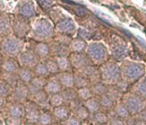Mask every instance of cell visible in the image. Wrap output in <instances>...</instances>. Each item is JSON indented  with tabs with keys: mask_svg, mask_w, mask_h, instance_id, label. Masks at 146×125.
I'll list each match as a JSON object with an SVG mask.
<instances>
[{
	"mask_svg": "<svg viewBox=\"0 0 146 125\" xmlns=\"http://www.w3.org/2000/svg\"><path fill=\"white\" fill-rule=\"evenodd\" d=\"M100 79L109 86H114L122 80L121 68L115 62H105L100 66Z\"/></svg>",
	"mask_w": 146,
	"mask_h": 125,
	"instance_id": "6da1fadb",
	"label": "cell"
},
{
	"mask_svg": "<svg viewBox=\"0 0 146 125\" xmlns=\"http://www.w3.org/2000/svg\"><path fill=\"white\" fill-rule=\"evenodd\" d=\"M122 79L128 83H135L137 80L144 76L145 65L137 62H125L120 66Z\"/></svg>",
	"mask_w": 146,
	"mask_h": 125,
	"instance_id": "7a4b0ae2",
	"label": "cell"
},
{
	"mask_svg": "<svg viewBox=\"0 0 146 125\" xmlns=\"http://www.w3.org/2000/svg\"><path fill=\"white\" fill-rule=\"evenodd\" d=\"M89 58L95 65H101L107 62L109 51L104 44L100 42H91L87 45L86 52Z\"/></svg>",
	"mask_w": 146,
	"mask_h": 125,
	"instance_id": "3957f363",
	"label": "cell"
},
{
	"mask_svg": "<svg viewBox=\"0 0 146 125\" xmlns=\"http://www.w3.org/2000/svg\"><path fill=\"white\" fill-rule=\"evenodd\" d=\"M24 47V42L17 36H7L5 38L1 44L2 53L10 58L16 57L22 53Z\"/></svg>",
	"mask_w": 146,
	"mask_h": 125,
	"instance_id": "277c9868",
	"label": "cell"
},
{
	"mask_svg": "<svg viewBox=\"0 0 146 125\" xmlns=\"http://www.w3.org/2000/svg\"><path fill=\"white\" fill-rule=\"evenodd\" d=\"M31 30L36 39L40 40H45L52 38L54 35L53 24L48 19H39L34 22L31 27Z\"/></svg>",
	"mask_w": 146,
	"mask_h": 125,
	"instance_id": "5b68a950",
	"label": "cell"
},
{
	"mask_svg": "<svg viewBox=\"0 0 146 125\" xmlns=\"http://www.w3.org/2000/svg\"><path fill=\"white\" fill-rule=\"evenodd\" d=\"M123 104L128 109L131 115H136L145 108L146 100L135 93H129L123 96Z\"/></svg>",
	"mask_w": 146,
	"mask_h": 125,
	"instance_id": "8992f818",
	"label": "cell"
},
{
	"mask_svg": "<svg viewBox=\"0 0 146 125\" xmlns=\"http://www.w3.org/2000/svg\"><path fill=\"white\" fill-rule=\"evenodd\" d=\"M12 29L15 36L22 38L26 36L31 30V25L27 18L22 15H18L12 20Z\"/></svg>",
	"mask_w": 146,
	"mask_h": 125,
	"instance_id": "52a82bcc",
	"label": "cell"
},
{
	"mask_svg": "<svg viewBox=\"0 0 146 125\" xmlns=\"http://www.w3.org/2000/svg\"><path fill=\"white\" fill-rule=\"evenodd\" d=\"M19 64L23 68H34L40 62V57L36 55V53L31 50H23L22 53L18 55Z\"/></svg>",
	"mask_w": 146,
	"mask_h": 125,
	"instance_id": "ba28073f",
	"label": "cell"
},
{
	"mask_svg": "<svg viewBox=\"0 0 146 125\" xmlns=\"http://www.w3.org/2000/svg\"><path fill=\"white\" fill-rule=\"evenodd\" d=\"M68 57L73 68L76 69V71H81L87 65L92 64L86 53H70Z\"/></svg>",
	"mask_w": 146,
	"mask_h": 125,
	"instance_id": "9c48e42d",
	"label": "cell"
},
{
	"mask_svg": "<svg viewBox=\"0 0 146 125\" xmlns=\"http://www.w3.org/2000/svg\"><path fill=\"white\" fill-rule=\"evenodd\" d=\"M56 30L63 35H71L76 31V24L72 19H63L56 23Z\"/></svg>",
	"mask_w": 146,
	"mask_h": 125,
	"instance_id": "30bf717a",
	"label": "cell"
},
{
	"mask_svg": "<svg viewBox=\"0 0 146 125\" xmlns=\"http://www.w3.org/2000/svg\"><path fill=\"white\" fill-rule=\"evenodd\" d=\"M80 72L91 81V83L95 82V81L101 80L100 68H98L97 65H95L93 64L87 65L84 69H82Z\"/></svg>",
	"mask_w": 146,
	"mask_h": 125,
	"instance_id": "8fae6325",
	"label": "cell"
},
{
	"mask_svg": "<svg viewBox=\"0 0 146 125\" xmlns=\"http://www.w3.org/2000/svg\"><path fill=\"white\" fill-rule=\"evenodd\" d=\"M30 95L28 88H27V84H25L23 82L18 83L13 89L12 92V96L13 98H14L15 101L17 102H23Z\"/></svg>",
	"mask_w": 146,
	"mask_h": 125,
	"instance_id": "7c38bea8",
	"label": "cell"
},
{
	"mask_svg": "<svg viewBox=\"0 0 146 125\" xmlns=\"http://www.w3.org/2000/svg\"><path fill=\"white\" fill-rule=\"evenodd\" d=\"M17 12L19 15L25 18H31L35 15V6L31 1H23L17 6Z\"/></svg>",
	"mask_w": 146,
	"mask_h": 125,
	"instance_id": "4fadbf2b",
	"label": "cell"
},
{
	"mask_svg": "<svg viewBox=\"0 0 146 125\" xmlns=\"http://www.w3.org/2000/svg\"><path fill=\"white\" fill-rule=\"evenodd\" d=\"M46 80L44 77H34L33 80H31V82H29L27 84V88L31 96H34L35 94H37L38 92H40V90L44 89V87L46 85Z\"/></svg>",
	"mask_w": 146,
	"mask_h": 125,
	"instance_id": "5bb4252c",
	"label": "cell"
},
{
	"mask_svg": "<svg viewBox=\"0 0 146 125\" xmlns=\"http://www.w3.org/2000/svg\"><path fill=\"white\" fill-rule=\"evenodd\" d=\"M63 89H64V88L62 87L58 77L47 80L46 85L44 87V90H45L49 96L60 93L63 90Z\"/></svg>",
	"mask_w": 146,
	"mask_h": 125,
	"instance_id": "9a60e30c",
	"label": "cell"
},
{
	"mask_svg": "<svg viewBox=\"0 0 146 125\" xmlns=\"http://www.w3.org/2000/svg\"><path fill=\"white\" fill-rule=\"evenodd\" d=\"M71 115H72V111L69 106L66 105V104L58 106V107H54L53 109V116L58 121L65 122Z\"/></svg>",
	"mask_w": 146,
	"mask_h": 125,
	"instance_id": "2e32d148",
	"label": "cell"
},
{
	"mask_svg": "<svg viewBox=\"0 0 146 125\" xmlns=\"http://www.w3.org/2000/svg\"><path fill=\"white\" fill-rule=\"evenodd\" d=\"M111 54L116 61H123L128 55L127 47L124 44H117L111 48Z\"/></svg>",
	"mask_w": 146,
	"mask_h": 125,
	"instance_id": "e0dca14e",
	"label": "cell"
},
{
	"mask_svg": "<svg viewBox=\"0 0 146 125\" xmlns=\"http://www.w3.org/2000/svg\"><path fill=\"white\" fill-rule=\"evenodd\" d=\"M58 79L64 89L74 88V73L72 72H61L58 75Z\"/></svg>",
	"mask_w": 146,
	"mask_h": 125,
	"instance_id": "ac0fdd59",
	"label": "cell"
},
{
	"mask_svg": "<svg viewBox=\"0 0 146 125\" xmlns=\"http://www.w3.org/2000/svg\"><path fill=\"white\" fill-rule=\"evenodd\" d=\"M87 45L88 44L85 39H81V38H76V39L71 40L69 47H70L71 53H85Z\"/></svg>",
	"mask_w": 146,
	"mask_h": 125,
	"instance_id": "d6986e66",
	"label": "cell"
},
{
	"mask_svg": "<svg viewBox=\"0 0 146 125\" xmlns=\"http://www.w3.org/2000/svg\"><path fill=\"white\" fill-rule=\"evenodd\" d=\"M91 89L93 93L94 97H101L105 95V94L108 93L110 89V86L107 85L106 83H104L103 81L99 80V81H95V82L91 83Z\"/></svg>",
	"mask_w": 146,
	"mask_h": 125,
	"instance_id": "ffe728a7",
	"label": "cell"
},
{
	"mask_svg": "<svg viewBox=\"0 0 146 125\" xmlns=\"http://www.w3.org/2000/svg\"><path fill=\"white\" fill-rule=\"evenodd\" d=\"M74 88L76 89L91 86V81L80 71H76L74 72Z\"/></svg>",
	"mask_w": 146,
	"mask_h": 125,
	"instance_id": "44dd1931",
	"label": "cell"
},
{
	"mask_svg": "<svg viewBox=\"0 0 146 125\" xmlns=\"http://www.w3.org/2000/svg\"><path fill=\"white\" fill-rule=\"evenodd\" d=\"M133 93L146 100V77H142L135 83L133 88Z\"/></svg>",
	"mask_w": 146,
	"mask_h": 125,
	"instance_id": "7402d4cb",
	"label": "cell"
},
{
	"mask_svg": "<svg viewBox=\"0 0 146 125\" xmlns=\"http://www.w3.org/2000/svg\"><path fill=\"white\" fill-rule=\"evenodd\" d=\"M40 114L39 110L33 105H28L25 107V117L29 122H37Z\"/></svg>",
	"mask_w": 146,
	"mask_h": 125,
	"instance_id": "603a6c76",
	"label": "cell"
},
{
	"mask_svg": "<svg viewBox=\"0 0 146 125\" xmlns=\"http://www.w3.org/2000/svg\"><path fill=\"white\" fill-rule=\"evenodd\" d=\"M8 113L11 118L21 119L25 114V107L20 103H15L9 107Z\"/></svg>",
	"mask_w": 146,
	"mask_h": 125,
	"instance_id": "cb8c5ba5",
	"label": "cell"
},
{
	"mask_svg": "<svg viewBox=\"0 0 146 125\" xmlns=\"http://www.w3.org/2000/svg\"><path fill=\"white\" fill-rule=\"evenodd\" d=\"M114 114L120 119H123V120H127L131 116L128 109L126 108V106L123 104V102L117 103L114 106Z\"/></svg>",
	"mask_w": 146,
	"mask_h": 125,
	"instance_id": "d4e9b609",
	"label": "cell"
},
{
	"mask_svg": "<svg viewBox=\"0 0 146 125\" xmlns=\"http://www.w3.org/2000/svg\"><path fill=\"white\" fill-rule=\"evenodd\" d=\"M2 69L4 72L8 73H16L20 70L19 69V64L13 58H8L5 60L2 64Z\"/></svg>",
	"mask_w": 146,
	"mask_h": 125,
	"instance_id": "484cf974",
	"label": "cell"
},
{
	"mask_svg": "<svg viewBox=\"0 0 146 125\" xmlns=\"http://www.w3.org/2000/svg\"><path fill=\"white\" fill-rule=\"evenodd\" d=\"M84 106L91 113V114L99 112L101 108L100 99L98 97H92L86 100V101H84Z\"/></svg>",
	"mask_w": 146,
	"mask_h": 125,
	"instance_id": "4316f807",
	"label": "cell"
},
{
	"mask_svg": "<svg viewBox=\"0 0 146 125\" xmlns=\"http://www.w3.org/2000/svg\"><path fill=\"white\" fill-rule=\"evenodd\" d=\"M12 30V21L9 17L0 15V35H9Z\"/></svg>",
	"mask_w": 146,
	"mask_h": 125,
	"instance_id": "83f0119b",
	"label": "cell"
},
{
	"mask_svg": "<svg viewBox=\"0 0 146 125\" xmlns=\"http://www.w3.org/2000/svg\"><path fill=\"white\" fill-rule=\"evenodd\" d=\"M18 76H19V80H20L22 82L28 84L29 82H31V80H33L35 77V73L34 72H33L29 68H22L18 71Z\"/></svg>",
	"mask_w": 146,
	"mask_h": 125,
	"instance_id": "f1b7e54d",
	"label": "cell"
},
{
	"mask_svg": "<svg viewBox=\"0 0 146 125\" xmlns=\"http://www.w3.org/2000/svg\"><path fill=\"white\" fill-rule=\"evenodd\" d=\"M33 97L34 98V101L36 102V104L39 105L40 106L45 107V106L50 105V104H49V95L44 89L40 90V92H38Z\"/></svg>",
	"mask_w": 146,
	"mask_h": 125,
	"instance_id": "f546056e",
	"label": "cell"
},
{
	"mask_svg": "<svg viewBox=\"0 0 146 125\" xmlns=\"http://www.w3.org/2000/svg\"><path fill=\"white\" fill-rule=\"evenodd\" d=\"M34 52L40 58H46L50 53V47L46 43L39 42L34 47Z\"/></svg>",
	"mask_w": 146,
	"mask_h": 125,
	"instance_id": "4dcf8cb0",
	"label": "cell"
},
{
	"mask_svg": "<svg viewBox=\"0 0 146 125\" xmlns=\"http://www.w3.org/2000/svg\"><path fill=\"white\" fill-rule=\"evenodd\" d=\"M61 94L64 97L66 104H70L72 101L78 97L77 89L75 88H67V89H63Z\"/></svg>",
	"mask_w": 146,
	"mask_h": 125,
	"instance_id": "1f68e13d",
	"label": "cell"
},
{
	"mask_svg": "<svg viewBox=\"0 0 146 125\" xmlns=\"http://www.w3.org/2000/svg\"><path fill=\"white\" fill-rule=\"evenodd\" d=\"M58 65L59 68V71L61 72H71V69L73 68L71 62L69 60L68 56H58L56 57Z\"/></svg>",
	"mask_w": 146,
	"mask_h": 125,
	"instance_id": "d6a6232c",
	"label": "cell"
},
{
	"mask_svg": "<svg viewBox=\"0 0 146 125\" xmlns=\"http://www.w3.org/2000/svg\"><path fill=\"white\" fill-rule=\"evenodd\" d=\"M99 99H100V103L101 107L106 108V109L114 108V106H115L117 104V101L110 95L109 93H107L105 95L100 97Z\"/></svg>",
	"mask_w": 146,
	"mask_h": 125,
	"instance_id": "836d02e7",
	"label": "cell"
},
{
	"mask_svg": "<svg viewBox=\"0 0 146 125\" xmlns=\"http://www.w3.org/2000/svg\"><path fill=\"white\" fill-rule=\"evenodd\" d=\"M92 121L96 125H100V124H104L108 123L110 121V117L108 116L107 114L103 112H97L95 114H92Z\"/></svg>",
	"mask_w": 146,
	"mask_h": 125,
	"instance_id": "e575fe53",
	"label": "cell"
},
{
	"mask_svg": "<svg viewBox=\"0 0 146 125\" xmlns=\"http://www.w3.org/2000/svg\"><path fill=\"white\" fill-rule=\"evenodd\" d=\"M73 114L75 117H77L79 120H81L82 122H84V121H86V120H88L89 118H90L91 113L89 112V110L85 107L84 105L82 106H81L80 108H78L76 111H74L73 113Z\"/></svg>",
	"mask_w": 146,
	"mask_h": 125,
	"instance_id": "d590c367",
	"label": "cell"
},
{
	"mask_svg": "<svg viewBox=\"0 0 146 125\" xmlns=\"http://www.w3.org/2000/svg\"><path fill=\"white\" fill-rule=\"evenodd\" d=\"M34 73L36 76H39V77L45 78L48 76L49 72L48 71V68L46 66L45 62H39V64L34 67Z\"/></svg>",
	"mask_w": 146,
	"mask_h": 125,
	"instance_id": "8d00e7d4",
	"label": "cell"
},
{
	"mask_svg": "<svg viewBox=\"0 0 146 125\" xmlns=\"http://www.w3.org/2000/svg\"><path fill=\"white\" fill-rule=\"evenodd\" d=\"M49 104L53 107H58V106L65 105V100L63 97L61 92L58 94H54V95L49 96Z\"/></svg>",
	"mask_w": 146,
	"mask_h": 125,
	"instance_id": "74e56055",
	"label": "cell"
},
{
	"mask_svg": "<svg viewBox=\"0 0 146 125\" xmlns=\"http://www.w3.org/2000/svg\"><path fill=\"white\" fill-rule=\"evenodd\" d=\"M77 95H78V97L81 98L82 101H86V100H88L89 98L94 97L90 87H85V88H81V89H77Z\"/></svg>",
	"mask_w": 146,
	"mask_h": 125,
	"instance_id": "f35d334b",
	"label": "cell"
},
{
	"mask_svg": "<svg viewBox=\"0 0 146 125\" xmlns=\"http://www.w3.org/2000/svg\"><path fill=\"white\" fill-rule=\"evenodd\" d=\"M45 64H46V66L48 68V71L49 74H56L60 72L58 65V62H56V58L55 59L54 58L48 59L45 62Z\"/></svg>",
	"mask_w": 146,
	"mask_h": 125,
	"instance_id": "ab89813d",
	"label": "cell"
},
{
	"mask_svg": "<svg viewBox=\"0 0 146 125\" xmlns=\"http://www.w3.org/2000/svg\"><path fill=\"white\" fill-rule=\"evenodd\" d=\"M19 76H16L15 73H8V72H4V78L3 80L5 82H7L13 89L19 83L18 82Z\"/></svg>",
	"mask_w": 146,
	"mask_h": 125,
	"instance_id": "60d3db41",
	"label": "cell"
},
{
	"mask_svg": "<svg viewBox=\"0 0 146 125\" xmlns=\"http://www.w3.org/2000/svg\"><path fill=\"white\" fill-rule=\"evenodd\" d=\"M13 88L7 83L5 82V80H0V95L6 97H8L9 95H11L13 92Z\"/></svg>",
	"mask_w": 146,
	"mask_h": 125,
	"instance_id": "b9f144b4",
	"label": "cell"
},
{
	"mask_svg": "<svg viewBox=\"0 0 146 125\" xmlns=\"http://www.w3.org/2000/svg\"><path fill=\"white\" fill-rule=\"evenodd\" d=\"M52 122V116L48 113H42L40 114L37 123L39 125H50Z\"/></svg>",
	"mask_w": 146,
	"mask_h": 125,
	"instance_id": "7bdbcfd3",
	"label": "cell"
},
{
	"mask_svg": "<svg viewBox=\"0 0 146 125\" xmlns=\"http://www.w3.org/2000/svg\"><path fill=\"white\" fill-rule=\"evenodd\" d=\"M84 105V101H82V100L79 97H77L76 99H74V101H72L70 104H69V107H70L72 113H74V111H76L78 108H80L81 106H82Z\"/></svg>",
	"mask_w": 146,
	"mask_h": 125,
	"instance_id": "ee69618b",
	"label": "cell"
},
{
	"mask_svg": "<svg viewBox=\"0 0 146 125\" xmlns=\"http://www.w3.org/2000/svg\"><path fill=\"white\" fill-rule=\"evenodd\" d=\"M129 84L130 83H128L127 81L126 80H121L119 81V82H117L115 86L117 88V89L121 91L123 94H125L126 91H127V89H128V86H129Z\"/></svg>",
	"mask_w": 146,
	"mask_h": 125,
	"instance_id": "f6af8a7d",
	"label": "cell"
},
{
	"mask_svg": "<svg viewBox=\"0 0 146 125\" xmlns=\"http://www.w3.org/2000/svg\"><path fill=\"white\" fill-rule=\"evenodd\" d=\"M65 125H82V121L79 120L77 117H75L74 114H72L70 117L64 122Z\"/></svg>",
	"mask_w": 146,
	"mask_h": 125,
	"instance_id": "bcb514c9",
	"label": "cell"
},
{
	"mask_svg": "<svg viewBox=\"0 0 146 125\" xmlns=\"http://www.w3.org/2000/svg\"><path fill=\"white\" fill-rule=\"evenodd\" d=\"M109 123L110 125H127V123L125 122V120L120 119L117 116H114L111 119H110Z\"/></svg>",
	"mask_w": 146,
	"mask_h": 125,
	"instance_id": "7dc6e473",
	"label": "cell"
},
{
	"mask_svg": "<svg viewBox=\"0 0 146 125\" xmlns=\"http://www.w3.org/2000/svg\"><path fill=\"white\" fill-rule=\"evenodd\" d=\"M127 125H146V122H143L141 119H139L137 116L134 119H130Z\"/></svg>",
	"mask_w": 146,
	"mask_h": 125,
	"instance_id": "c3c4849f",
	"label": "cell"
},
{
	"mask_svg": "<svg viewBox=\"0 0 146 125\" xmlns=\"http://www.w3.org/2000/svg\"><path fill=\"white\" fill-rule=\"evenodd\" d=\"M136 116L139 119H141V120H143V122H146V108H144L143 110H142L140 113H139V114H137Z\"/></svg>",
	"mask_w": 146,
	"mask_h": 125,
	"instance_id": "681fc988",
	"label": "cell"
},
{
	"mask_svg": "<svg viewBox=\"0 0 146 125\" xmlns=\"http://www.w3.org/2000/svg\"><path fill=\"white\" fill-rule=\"evenodd\" d=\"M5 97L0 95V107L3 106L5 105Z\"/></svg>",
	"mask_w": 146,
	"mask_h": 125,
	"instance_id": "f907efd6",
	"label": "cell"
},
{
	"mask_svg": "<svg viewBox=\"0 0 146 125\" xmlns=\"http://www.w3.org/2000/svg\"><path fill=\"white\" fill-rule=\"evenodd\" d=\"M2 64H3V62H2V59H1V57H0V66H2Z\"/></svg>",
	"mask_w": 146,
	"mask_h": 125,
	"instance_id": "816d5d0a",
	"label": "cell"
},
{
	"mask_svg": "<svg viewBox=\"0 0 146 125\" xmlns=\"http://www.w3.org/2000/svg\"><path fill=\"white\" fill-rule=\"evenodd\" d=\"M100 125H110V123L108 122V123H104V124H100Z\"/></svg>",
	"mask_w": 146,
	"mask_h": 125,
	"instance_id": "f5cc1de1",
	"label": "cell"
}]
</instances>
